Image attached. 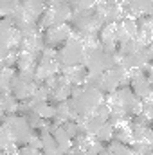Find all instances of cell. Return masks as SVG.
I'll list each match as a JSON object with an SVG mask.
<instances>
[{"mask_svg": "<svg viewBox=\"0 0 153 155\" xmlns=\"http://www.w3.org/2000/svg\"><path fill=\"white\" fill-rule=\"evenodd\" d=\"M69 99L79 116H92L96 108L105 101V92L90 85H72Z\"/></svg>", "mask_w": 153, "mask_h": 155, "instance_id": "obj_1", "label": "cell"}, {"mask_svg": "<svg viewBox=\"0 0 153 155\" xmlns=\"http://www.w3.org/2000/svg\"><path fill=\"white\" fill-rule=\"evenodd\" d=\"M85 43L79 31H72L70 38L67 40L61 49H58V60L61 67H72V65H83L85 61Z\"/></svg>", "mask_w": 153, "mask_h": 155, "instance_id": "obj_2", "label": "cell"}, {"mask_svg": "<svg viewBox=\"0 0 153 155\" xmlns=\"http://www.w3.org/2000/svg\"><path fill=\"white\" fill-rule=\"evenodd\" d=\"M4 124H5V128L11 132V135H13V139H15V143H16L18 146L27 144L29 139H31V135L34 134L25 116L7 114V116H5V121H4Z\"/></svg>", "mask_w": 153, "mask_h": 155, "instance_id": "obj_3", "label": "cell"}, {"mask_svg": "<svg viewBox=\"0 0 153 155\" xmlns=\"http://www.w3.org/2000/svg\"><path fill=\"white\" fill-rule=\"evenodd\" d=\"M83 65L86 67L88 72H99V74H103V72H106V71H110L114 67L115 60H114V54H108L101 47H97V49H92V51H88L85 54Z\"/></svg>", "mask_w": 153, "mask_h": 155, "instance_id": "obj_4", "label": "cell"}, {"mask_svg": "<svg viewBox=\"0 0 153 155\" xmlns=\"http://www.w3.org/2000/svg\"><path fill=\"white\" fill-rule=\"evenodd\" d=\"M72 31H74V27L70 24H56V25H52V27L43 31V40H45L47 45L58 47V45H63L67 40L70 38Z\"/></svg>", "mask_w": 153, "mask_h": 155, "instance_id": "obj_5", "label": "cell"}, {"mask_svg": "<svg viewBox=\"0 0 153 155\" xmlns=\"http://www.w3.org/2000/svg\"><path fill=\"white\" fill-rule=\"evenodd\" d=\"M50 134L54 135V139H56V144H58V148L61 150V153H72V144H74V139L65 132V128L61 126V124H56V123H52V130H50Z\"/></svg>", "mask_w": 153, "mask_h": 155, "instance_id": "obj_6", "label": "cell"}, {"mask_svg": "<svg viewBox=\"0 0 153 155\" xmlns=\"http://www.w3.org/2000/svg\"><path fill=\"white\" fill-rule=\"evenodd\" d=\"M16 69L20 72H34L36 69V54L29 51H18L16 54Z\"/></svg>", "mask_w": 153, "mask_h": 155, "instance_id": "obj_7", "label": "cell"}, {"mask_svg": "<svg viewBox=\"0 0 153 155\" xmlns=\"http://www.w3.org/2000/svg\"><path fill=\"white\" fill-rule=\"evenodd\" d=\"M153 0H132L128 4V15L126 16H133V18H141L144 15H148V11L151 9Z\"/></svg>", "mask_w": 153, "mask_h": 155, "instance_id": "obj_8", "label": "cell"}, {"mask_svg": "<svg viewBox=\"0 0 153 155\" xmlns=\"http://www.w3.org/2000/svg\"><path fill=\"white\" fill-rule=\"evenodd\" d=\"M119 87H121V83H119V79H117V76H115V72L112 69L106 71V72H103V76H101V85H99V90H101V92L110 94V92H115Z\"/></svg>", "mask_w": 153, "mask_h": 155, "instance_id": "obj_9", "label": "cell"}, {"mask_svg": "<svg viewBox=\"0 0 153 155\" xmlns=\"http://www.w3.org/2000/svg\"><path fill=\"white\" fill-rule=\"evenodd\" d=\"M13 78H15V69H13V67H4V69L0 71V92H2V94L11 92Z\"/></svg>", "mask_w": 153, "mask_h": 155, "instance_id": "obj_10", "label": "cell"}, {"mask_svg": "<svg viewBox=\"0 0 153 155\" xmlns=\"http://www.w3.org/2000/svg\"><path fill=\"white\" fill-rule=\"evenodd\" d=\"M114 137H115V128L110 121H105V123L99 126V130L96 132V139L101 141V143H110Z\"/></svg>", "mask_w": 153, "mask_h": 155, "instance_id": "obj_11", "label": "cell"}, {"mask_svg": "<svg viewBox=\"0 0 153 155\" xmlns=\"http://www.w3.org/2000/svg\"><path fill=\"white\" fill-rule=\"evenodd\" d=\"M110 155H133V148L126 143H121L117 139H112L108 143V148H106Z\"/></svg>", "mask_w": 153, "mask_h": 155, "instance_id": "obj_12", "label": "cell"}, {"mask_svg": "<svg viewBox=\"0 0 153 155\" xmlns=\"http://www.w3.org/2000/svg\"><path fill=\"white\" fill-rule=\"evenodd\" d=\"M33 112H36L41 119L49 121V119H54V116H56V107L50 101H43V103H40L33 108Z\"/></svg>", "mask_w": 153, "mask_h": 155, "instance_id": "obj_13", "label": "cell"}, {"mask_svg": "<svg viewBox=\"0 0 153 155\" xmlns=\"http://www.w3.org/2000/svg\"><path fill=\"white\" fill-rule=\"evenodd\" d=\"M20 4H22V0H0V18L11 16Z\"/></svg>", "mask_w": 153, "mask_h": 155, "instance_id": "obj_14", "label": "cell"}, {"mask_svg": "<svg viewBox=\"0 0 153 155\" xmlns=\"http://www.w3.org/2000/svg\"><path fill=\"white\" fill-rule=\"evenodd\" d=\"M47 4H49V0H22V5H25L29 11H33L38 18L41 16V13L45 11Z\"/></svg>", "mask_w": 153, "mask_h": 155, "instance_id": "obj_15", "label": "cell"}, {"mask_svg": "<svg viewBox=\"0 0 153 155\" xmlns=\"http://www.w3.org/2000/svg\"><path fill=\"white\" fill-rule=\"evenodd\" d=\"M72 11H94L96 0H69Z\"/></svg>", "mask_w": 153, "mask_h": 155, "instance_id": "obj_16", "label": "cell"}, {"mask_svg": "<svg viewBox=\"0 0 153 155\" xmlns=\"http://www.w3.org/2000/svg\"><path fill=\"white\" fill-rule=\"evenodd\" d=\"M11 143H15V139H13L11 132L5 128V124H2V126H0V150L4 152Z\"/></svg>", "mask_w": 153, "mask_h": 155, "instance_id": "obj_17", "label": "cell"}, {"mask_svg": "<svg viewBox=\"0 0 153 155\" xmlns=\"http://www.w3.org/2000/svg\"><path fill=\"white\" fill-rule=\"evenodd\" d=\"M110 114H112V110H110V105H108L106 101H103V103L96 108V112H94V116L101 117V119H105V121L110 119Z\"/></svg>", "mask_w": 153, "mask_h": 155, "instance_id": "obj_18", "label": "cell"}, {"mask_svg": "<svg viewBox=\"0 0 153 155\" xmlns=\"http://www.w3.org/2000/svg\"><path fill=\"white\" fill-rule=\"evenodd\" d=\"M61 126L65 128V132H67V134H69V135H70L72 139L79 135V128H77V121H72V119H70V121H65V123H63Z\"/></svg>", "mask_w": 153, "mask_h": 155, "instance_id": "obj_19", "label": "cell"}, {"mask_svg": "<svg viewBox=\"0 0 153 155\" xmlns=\"http://www.w3.org/2000/svg\"><path fill=\"white\" fill-rule=\"evenodd\" d=\"M18 155H43V152L38 150V148L29 146V144H24V146L20 148V153H18Z\"/></svg>", "mask_w": 153, "mask_h": 155, "instance_id": "obj_20", "label": "cell"}, {"mask_svg": "<svg viewBox=\"0 0 153 155\" xmlns=\"http://www.w3.org/2000/svg\"><path fill=\"white\" fill-rule=\"evenodd\" d=\"M27 144H29V146H33V148H38V150H41V137H40V135H34V134H33Z\"/></svg>", "mask_w": 153, "mask_h": 155, "instance_id": "obj_21", "label": "cell"}, {"mask_svg": "<svg viewBox=\"0 0 153 155\" xmlns=\"http://www.w3.org/2000/svg\"><path fill=\"white\" fill-rule=\"evenodd\" d=\"M142 112L153 121V99L151 101H144V110H142Z\"/></svg>", "mask_w": 153, "mask_h": 155, "instance_id": "obj_22", "label": "cell"}, {"mask_svg": "<svg viewBox=\"0 0 153 155\" xmlns=\"http://www.w3.org/2000/svg\"><path fill=\"white\" fill-rule=\"evenodd\" d=\"M144 52H146V56L150 58V61H153V41H150V43L144 47Z\"/></svg>", "mask_w": 153, "mask_h": 155, "instance_id": "obj_23", "label": "cell"}, {"mask_svg": "<svg viewBox=\"0 0 153 155\" xmlns=\"http://www.w3.org/2000/svg\"><path fill=\"white\" fill-rule=\"evenodd\" d=\"M146 69H148V72H146V78L150 79V83L153 85V65H148Z\"/></svg>", "mask_w": 153, "mask_h": 155, "instance_id": "obj_24", "label": "cell"}, {"mask_svg": "<svg viewBox=\"0 0 153 155\" xmlns=\"http://www.w3.org/2000/svg\"><path fill=\"white\" fill-rule=\"evenodd\" d=\"M115 2H119V4H122V5H128L132 0H115Z\"/></svg>", "mask_w": 153, "mask_h": 155, "instance_id": "obj_25", "label": "cell"}, {"mask_svg": "<svg viewBox=\"0 0 153 155\" xmlns=\"http://www.w3.org/2000/svg\"><path fill=\"white\" fill-rule=\"evenodd\" d=\"M148 16H150V18H153V5H151V9L148 11Z\"/></svg>", "mask_w": 153, "mask_h": 155, "instance_id": "obj_26", "label": "cell"}, {"mask_svg": "<svg viewBox=\"0 0 153 155\" xmlns=\"http://www.w3.org/2000/svg\"><path fill=\"white\" fill-rule=\"evenodd\" d=\"M2 69H4V63H2V60H0V71H2Z\"/></svg>", "mask_w": 153, "mask_h": 155, "instance_id": "obj_27", "label": "cell"}, {"mask_svg": "<svg viewBox=\"0 0 153 155\" xmlns=\"http://www.w3.org/2000/svg\"><path fill=\"white\" fill-rule=\"evenodd\" d=\"M148 155H153V152H150V153H148Z\"/></svg>", "mask_w": 153, "mask_h": 155, "instance_id": "obj_28", "label": "cell"}, {"mask_svg": "<svg viewBox=\"0 0 153 155\" xmlns=\"http://www.w3.org/2000/svg\"><path fill=\"white\" fill-rule=\"evenodd\" d=\"M0 99H2V92H0Z\"/></svg>", "mask_w": 153, "mask_h": 155, "instance_id": "obj_29", "label": "cell"}, {"mask_svg": "<svg viewBox=\"0 0 153 155\" xmlns=\"http://www.w3.org/2000/svg\"><path fill=\"white\" fill-rule=\"evenodd\" d=\"M65 155H72V153H65Z\"/></svg>", "mask_w": 153, "mask_h": 155, "instance_id": "obj_30", "label": "cell"}]
</instances>
